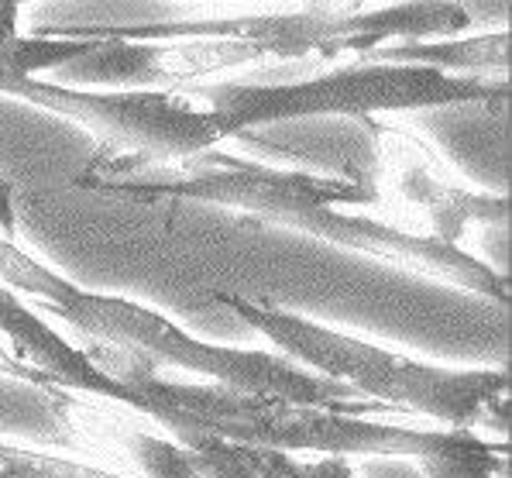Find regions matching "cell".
I'll list each match as a JSON object with an SVG mask.
<instances>
[{"label":"cell","mask_w":512,"mask_h":478,"mask_svg":"<svg viewBox=\"0 0 512 478\" xmlns=\"http://www.w3.org/2000/svg\"><path fill=\"white\" fill-rule=\"evenodd\" d=\"M382 159L389 169V183L396 197L409 210H420L430 221V238L444 245H461L471 224H506L509 200L488 197V193H471L447 172L440 155L430 145H423L416 135L385 128L382 135Z\"/></svg>","instance_id":"cell-4"},{"label":"cell","mask_w":512,"mask_h":478,"mask_svg":"<svg viewBox=\"0 0 512 478\" xmlns=\"http://www.w3.org/2000/svg\"><path fill=\"white\" fill-rule=\"evenodd\" d=\"M471 25H475V4H354L351 18L344 21L341 35L334 38L324 59L368 56L382 45H413L427 38L447 42Z\"/></svg>","instance_id":"cell-5"},{"label":"cell","mask_w":512,"mask_h":478,"mask_svg":"<svg viewBox=\"0 0 512 478\" xmlns=\"http://www.w3.org/2000/svg\"><path fill=\"white\" fill-rule=\"evenodd\" d=\"M303 478H358L351 468V458L341 454H317L313 461H303Z\"/></svg>","instance_id":"cell-9"},{"label":"cell","mask_w":512,"mask_h":478,"mask_svg":"<svg viewBox=\"0 0 512 478\" xmlns=\"http://www.w3.org/2000/svg\"><path fill=\"white\" fill-rule=\"evenodd\" d=\"M423 478H495L506 472V444L495 448L482 434L458 430L451 444L420 458Z\"/></svg>","instance_id":"cell-7"},{"label":"cell","mask_w":512,"mask_h":478,"mask_svg":"<svg viewBox=\"0 0 512 478\" xmlns=\"http://www.w3.org/2000/svg\"><path fill=\"white\" fill-rule=\"evenodd\" d=\"M217 303L258 334H265L282 358L313 375L351 386L365 399L389 410L423 413L447 423V430H488L506 437L509 420V375L492 368H440L413 362L372 341L348 338L324 324L289 313L262 296L217 293Z\"/></svg>","instance_id":"cell-1"},{"label":"cell","mask_w":512,"mask_h":478,"mask_svg":"<svg viewBox=\"0 0 512 478\" xmlns=\"http://www.w3.org/2000/svg\"><path fill=\"white\" fill-rule=\"evenodd\" d=\"M4 93L73 117L97 131L100 148L135 155L145 169L207 155L227 138L217 117L183 90H73L66 83L21 80Z\"/></svg>","instance_id":"cell-3"},{"label":"cell","mask_w":512,"mask_h":478,"mask_svg":"<svg viewBox=\"0 0 512 478\" xmlns=\"http://www.w3.org/2000/svg\"><path fill=\"white\" fill-rule=\"evenodd\" d=\"M186 97L203 104L220 121L227 138L248 128L299 117H372L389 111H420V107L488 104L506 97V83H485L471 76H451L430 66H351L330 69L310 80L282 83H210L179 86Z\"/></svg>","instance_id":"cell-2"},{"label":"cell","mask_w":512,"mask_h":478,"mask_svg":"<svg viewBox=\"0 0 512 478\" xmlns=\"http://www.w3.org/2000/svg\"><path fill=\"white\" fill-rule=\"evenodd\" d=\"M0 231H4L7 241H14L18 234V217H14V190L4 176H0Z\"/></svg>","instance_id":"cell-10"},{"label":"cell","mask_w":512,"mask_h":478,"mask_svg":"<svg viewBox=\"0 0 512 478\" xmlns=\"http://www.w3.org/2000/svg\"><path fill=\"white\" fill-rule=\"evenodd\" d=\"M354 62L365 66H430V69H458L478 80V73H506L509 66V31L499 35H478L464 42H413V45H382V49L358 56Z\"/></svg>","instance_id":"cell-6"},{"label":"cell","mask_w":512,"mask_h":478,"mask_svg":"<svg viewBox=\"0 0 512 478\" xmlns=\"http://www.w3.org/2000/svg\"><path fill=\"white\" fill-rule=\"evenodd\" d=\"M0 478H135V475H117L107 472V468L76 465V461L55 458V454L45 451L0 444Z\"/></svg>","instance_id":"cell-8"}]
</instances>
